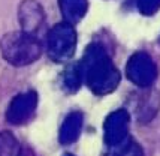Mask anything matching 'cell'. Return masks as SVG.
I'll return each mask as SVG.
<instances>
[{
  "label": "cell",
  "instance_id": "1",
  "mask_svg": "<svg viewBox=\"0 0 160 156\" xmlns=\"http://www.w3.org/2000/svg\"><path fill=\"white\" fill-rule=\"evenodd\" d=\"M79 63L82 83L98 96L112 93L120 84V72L103 45L98 42L90 44Z\"/></svg>",
  "mask_w": 160,
  "mask_h": 156
},
{
  "label": "cell",
  "instance_id": "2",
  "mask_svg": "<svg viewBox=\"0 0 160 156\" xmlns=\"http://www.w3.org/2000/svg\"><path fill=\"white\" fill-rule=\"evenodd\" d=\"M2 56L9 65L21 68L35 63L42 56V44L38 36L26 32H9L0 41Z\"/></svg>",
  "mask_w": 160,
  "mask_h": 156
},
{
  "label": "cell",
  "instance_id": "3",
  "mask_svg": "<svg viewBox=\"0 0 160 156\" xmlns=\"http://www.w3.org/2000/svg\"><path fill=\"white\" fill-rule=\"evenodd\" d=\"M77 32L69 23L63 21L56 24L47 35V53L51 60L64 63L70 60L77 50Z\"/></svg>",
  "mask_w": 160,
  "mask_h": 156
},
{
  "label": "cell",
  "instance_id": "4",
  "mask_svg": "<svg viewBox=\"0 0 160 156\" xmlns=\"http://www.w3.org/2000/svg\"><path fill=\"white\" fill-rule=\"evenodd\" d=\"M126 75L138 87H148L157 78V66L154 60L144 51L130 56L126 65Z\"/></svg>",
  "mask_w": 160,
  "mask_h": 156
},
{
  "label": "cell",
  "instance_id": "5",
  "mask_svg": "<svg viewBox=\"0 0 160 156\" xmlns=\"http://www.w3.org/2000/svg\"><path fill=\"white\" fill-rule=\"evenodd\" d=\"M129 113L123 108L108 114L103 123V140L108 147L117 149L121 144H124L129 134Z\"/></svg>",
  "mask_w": 160,
  "mask_h": 156
},
{
  "label": "cell",
  "instance_id": "6",
  "mask_svg": "<svg viewBox=\"0 0 160 156\" xmlns=\"http://www.w3.org/2000/svg\"><path fill=\"white\" fill-rule=\"evenodd\" d=\"M38 107V93L35 90L20 93L12 98L6 110V122L15 126L27 123L36 111Z\"/></svg>",
  "mask_w": 160,
  "mask_h": 156
},
{
  "label": "cell",
  "instance_id": "7",
  "mask_svg": "<svg viewBox=\"0 0 160 156\" xmlns=\"http://www.w3.org/2000/svg\"><path fill=\"white\" fill-rule=\"evenodd\" d=\"M18 21L21 30L38 36L45 24V11L38 0H22L18 6Z\"/></svg>",
  "mask_w": 160,
  "mask_h": 156
},
{
  "label": "cell",
  "instance_id": "8",
  "mask_svg": "<svg viewBox=\"0 0 160 156\" xmlns=\"http://www.w3.org/2000/svg\"><path fill=\"white\" fill-rule=\"evenodd\" d=\"M82 125H84V116L81 111H72V113H69L64 117L62 126H60L58 141L62 143L63 146L73 144L79 138V135H81Z\"/></svg>",
  "mask_w": 160,
  "mask_h": 156
},
{
  "label": "cell",
  "instance_id": "9",
  "mask_svg": "<svg viewBox=\"0 0 160 156\" xmlns=\"http://www.w3.org/2000/svg\"><path fill=\"white\" fill-rule=\"evenodd\" d=\"M63 20L75 26L82 20L88 11V0H58Z\"/></svg>",
  "mask_w": 160,
  "mask_h": 156
},
{
  "label": "cell",
  "instance_id": "10",
  "mask_svg": "<svg viewBox=\"0 0 160 156\" xmlns=\"http://www.w3.org/2000/svg\"><path fill=\"white\" fill-rule=\"evenodd\" d=\"M63 87L64 90H68L69 93H75L81 87L82 84V74H81V68H79V63H73L69 65L64 72H63Z\"/></svg>",
  "mask_w": 160,
  "mask_h": 156
},
{
  "label": "cell",
  "instance_id": "11",
  "mask_svg": "<svg viewBox=\"0 0 160 156\" xmlns=\"http://www.w3.org/2000/svg\"><path fill=\"white\" fill-rule=\"evenodd\" d=\"M0 156H22L20 143L11 132H0Z\"/></svg>",
  "mask_w": 160,
  "mask_h": 156
},
{
  "label": "cell",
  "instance_id": "12",
  "mask_svg": "<svg viewBox=\"0 0 160 156\" xmlns=\"http://www.w3.org/2000/svg\"><path fill=\"white\" fill-rule=\"evenodd\" d=\"M115 156H144V150L136 141H126L117 147Z\"/></svg>",
  "mask_w": 160,
  "mask_h": 156
},
{
  "label": "cell",
  "instance_id": "13",
  "mask_svg": "<svg viewBox=\"0 0 160 156\" xmlns=\"http://www.w3.org/2000/svg\"><path fill=\"white\" fill-rule=\"evenodd\" d=\"M136 6L142 15L151 17L160 11V0H138Z\"/></svg>",
  "mask_w": 160,
  "mask_h": 156
},
{
  "label": "cell",
  "instance_id": "14",
  "mask_svg": "<svg viewBox=\"0 0 160 156\" xmlns=\"http://www.w3.org/2000/svg\"><path fill=\"white\" fill-rule=\"evenodd\" d=\"M63 156H73V155H70V153H64Z\"/></svg>",
  "mask_w": 160,
  "mask_h": 156
}]
</instances>
